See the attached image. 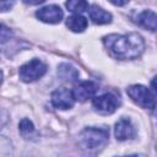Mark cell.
<instances>
[{"instance_id":"cell-19","label":"cell","mask_w":157,"mask_h":157,"mask_svg":"<svg viewBox=\"0 0 157 157\" xmlns=\"http://www.w3.org/2000/svg\"><path fill=\"white\" fill-rule=\"evenodd\" d=\"M44 1L45 0H23L25 4H29V5H38V4H42Z\"/></svg>"},{"instance_id":"cell-10","label":"cell","mask_w":157,"mask_h":157,"mask_svg":"<svg viewBox=\"0 0 157 157\" xmlns=\"http://www.w3.org/2000/svg\"><path fill=\"white\" fill-rule=\"evenodd\" d=\"M87 11H90V18L96 25H105L112 21V15L98 5H92Z\"/></svg>"},{"instance_id":"cell-8","label":"cell","mask_w":157,"mask_h":157,"mask_svg":"<svg viewBox=\"0 0 157 157\" xmlns=\"http://www.w3.org/2000/svg\"><path fill=\"white\" fill-rule=\"evenodd\" d=\"M97 85L93 81H83L81 83H78L74 90H72V94L75 101H80V102H85L90 98H92L96 92H97Z\"/></svg>"},{"instance_id":"cell-20","label":"cell","mask_w":157,"mask_h":157,"mask_svg":"<svg viewBox=\"0 0 157 157\" xmlns=\"http://www.w3.org/2000/svg\"><path fill=\"white\" fill-rule=\"evenodd\" d=\"M1 82H2V71L0 70V85H1Z\"/></svg>"},{"instance_id":"cell-15","label":"cell","mask_w":157,"mask_h":157,"mask_svg":"<svg viewBox=\"0 0 157 157\" xmlns=\"http://www.w3.org/2000/svg\"><path fill=\"white\" fill-rule=\"evenodd\" d=\"M18 129H20V132L21 135L25 137V139H29L32 136V134L36 132L34 130V126L32 124V121L27 118H23L21 121H20V125H18Z\"/></svg>"},{"instance_id":"cell-1","label":"cell","mask_w":157,"mask_h":157,"mask_svg":"<svg viewBox=\"0 0 157 157\" xmlns=\"http://www.w3.org/2000/svg\"><path fill=\"white\" fill-rule=\"evenodd\" d=\"M103 44L112 56L120 60L136 59L145 50V42L137 33L109 34L103 37Z\"/></svg>"},{"instance_id":"cell-11","label":"cell","mask_w":157,"mask_h":157,"mask_svg":"<svg viewBox=\"0 0 157 157\" xmlns=\"http://www.w3.org/2000/svg\"><path fill=\"white\" fill-rule=\"evenodd\" d=\"M87 18L83 17L81 13H75L70 17H67L66 20V26L69 27V29H71L72 32L76 33H81L87 28Z\"/></svg>"},{"instance_id":"cell-3","label":"cell","mask_w":157,"mask_h":157,"mask_svg":"<svg viewBox=\"0 0 157 157\" xmlns=\"http://www.w3.org/2000/svg\"><path fill=\"white\" fill-rule=\"evenodd\" d=\"M126 93L129 97L140 107L153 110L156 102H155V93H152L147 87L142 85H132L126 88Z\"/></svg>"},{"instance_id":"cell-13","label":"cell","mask_w":157,"mask_h":157,"mask_svg":"<svg viewBox=\"0 0 157 157\" xmlns=\"http://www.w3.org/2000/svg\"><path fill=\"white\" fill-rule=\"evenodd\" d=\"M58 75L61 80L69 81V82H74L78 78L77 70L69 64H60L58 67Z\"/></svg>"},{"instance_id":"cell-7","label":"cell","mask_w":157,"mask_h":157,"mask_svg":"<svg viewBox=\"0 0 157 157\" xmlns=\"http://www.w3.org/2000/svg\"><path fill=\"white\" fill-rule=\"evenodd\" d=\"M38 20L45 23H59L63 20V10L58 5H48L36 12Z\"/></svg>"},{"instance_id":"cell-12","label":"cell","mask_w":157,"mask_h":157,"mask_svg":"<svg viewBox=\"0 0 157 157\" xmlns=\"http://www.w3.org/2000/svg\"><path fill=\"white\" fill-rule=\"evenodd\" d=\"M156 13L153 11H150V10H146V11H142L141 13L137 15L136 17V22L146 28V29H150V31H156Z\"/></svg>"},{"instance_id":"cell-9","label":"cell","mask_w":157,"mask_h":157,"mask_svg":"<svg viewBox=\"0 0 157 157\" xmlns=\"http://www.w3.org/2000/svg\"><path fill=\"white\" fill-rule=\"evenodd\" d=\"M114 134H115L117 140H119V141H125V140L134 139V136H135V128H134L131 120L128 119V118L119 119L117 121V124H115Z\"/></svg>"},{"instance_id":"cell-5","label":"cell","mask_w":157,"mask_h":157,"mask_svg":"<svg viewBox=\"0 0 157 157\" xmlns=\"http://www.w3.org/2000/svg\"><path fill=\"white\" fill-rule=\"evenodd\" d=\"M92 105L98 114L108 115L117 110V108L119 107V99L113 93H104L94 97L92 101Z\"/></svg>"},{"instance_id":"cell-2","label":"cell","mask_w":157,"mask_h":157,"mask_svg":"<svg viewBox=\"0 0 157 157\" xmlns=\"http://www.w3.org/2000/svg\"><path fill=\"white\" fill-rule=\"evenodd\" d=\"M109 137V129L105 126H90L86 128L80 135V146L88 152H96L103 148Z\"/></svg>"},{"instance_id":"cell-17","label":"cell","mask_w":157,"mask_h":157,"mask_svg":"<svg viewBox=\"0 0 157 157\" xmlns=\"http://www.w3.org/2000/svg\"><path fill=\"white\" fill-rule=\"evenodd\" d=\"M15 0H0V12H6L12 9Z\"/></svg>"},{"instance_id":"cell-18","label":"cell","mask_w":157,"mask_h":157,"mask_svg":"<svg viewBox=\"0 0 157 157\" xmlns=\"http://www.w3.org/2000/svg\"><path fill=\"white\" fill-rule=\"evenodd\" d=\"M112 4H114V5H117V6H123V5H125V4H128V1L129 0H109Z\"/></svg>"},{"instance_id":"cell-14","label":"cell","mask_w":157,"mask_h":157,"mask_svg":"<svg viewBox=\"0 0 157 157\" xmlns=\"http://www.w3.org/2000/svg\"><path fill=\"white\" fill-rule=\"evenodd\" d=\"M66 7L71 12L82 13V12L88 10V4H87L86 0H67L66 1Z\"/></svg>"},{"instance_id":"cell-6","label":"cell","mask_w":157,"mask_h":157,"mask_svg":"<svg viewBox=\"0 0 157 157\" xmlns=\"http://www.w3.org/2000/svg\"><path fill=\"white\" fill-rule=\"evenodd\" d=\"M52 104L58 108V109H70L72 108L74 103H75V98H74V94H72V91L67 90V88H58L55 90L53 93H52Z\"/></svg>"},{"instance_id":"cell-16","label":"cell","mask_w":157,"mask_h":157,"mask_svg":"<svg viewBox=\"0 0 157 157\" xmlns=\"http://www.w3.org/2000/svg\"><path fill=\"white\" fill-rule=\"evenodd\" d=\"M11 37V31L9 27H6L5 25L0 23V43H5L10 39Z\"/></svg>"},{"instance_id":"cell-4","label":"cell","mask_w":157,"mask_h":157,"mask_svg":"<svg viewBox=\"0 0 157 157\" xmlns=\"http://www.w3.org/2000/svg\"><path fill=\"white\" fill-rule=\"evenodd\" d=\"M47 71V65L39 59H32L20 67L18 75L23 82H33L40 78Z\"/></svg>"}]
</instances>
